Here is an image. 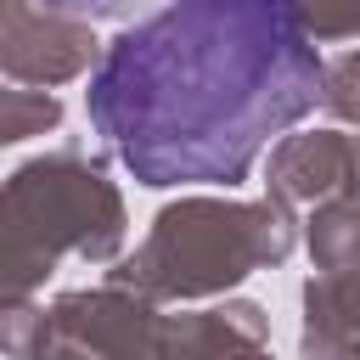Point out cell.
Returning <instances> with one entry per match:
<instances>
[{
    "instance_id": "obj_2",
    "label": "cell",
    "mask_w": 360,
    "mask_h": 360,
    "mask_svg": "<svg viewBox=\"0 0 360 360\" xmlns=\"http://www.w3.org/2000/svg\"><path fill=\"white\" fill-rule=\"evenodd\" d=\"M56 118V101L45 96V101H22V96H11V90H0V141H17V135H28L34 124H51Z\"/></svg>"
},
{
    "instance_id": "obj_1",
    "label": "cell",
    "mask_w": 360,
    "mask_h": 360,
    "mask_svg": "<svg viewBox=\"0 0 360 360\" xmlns=\"http://www.w3.org/2000/svg\"><path fill=\"white\" fill-rule=\"evenodd\" d=\"M321 96L298 0H169L90 79V118L141 186H231Z\"/></svg>"
},
{
    "instance_id": "obj_3",
    "label": "cell",
    "mask_w": 360,
    "mask_h": 360,
    "mask_svg": "<svg viewBox=\"0 0 360 360\" xmlns=\"http://www.w3.org/2000/svg\"><path fill=\"white\" fill-rule=\"evenodd\" d=\"M45 6H56V11H96V17H118V11H129V0H45Z\"/></svg>"
}]
</instances>
